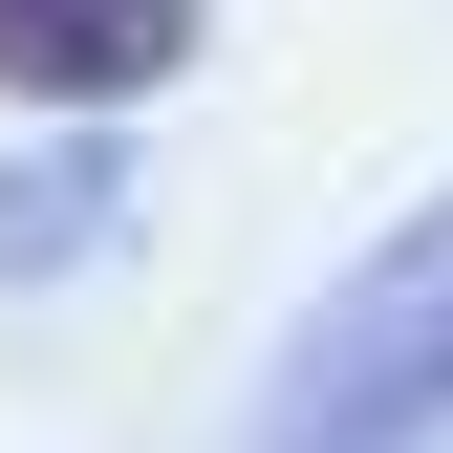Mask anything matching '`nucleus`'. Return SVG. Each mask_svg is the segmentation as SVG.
<instances>
[{"label": "nucleus", "instance_id": "f257e3e1", "mask_svg": "<svg viewBox=\"0 0 453 453\" xmlns=\"http://www.w3.org/2000/svg\"><path fill=\"white\" fill-rule=\"evenodd\" d=\"M432 432H453V195L388 259L324 280V324L259 367V432L238 453H432Z\"/></svg>", "mask_w": 453, "mask_h": 453}, {"label": "nucleus", "instance_id": "f03ea898", "mask_svg": "<svg viewBox=\"0 0 453 453\" xmlns=\"http://www.w3.org/2000/svg\"><path fill=\"white\" fill-rule=\"evenodd\" d=\"M195 65V0H0V87L22 108H151Z\"/></svg>", "mask_w": 453, "mask_h": 453}, {"label": "nucleus", "instance_id": "7ed1b4c3", "mask_svg": "<svg viewBox=\"0 0 453 453\" xmlns=\"http://www.w3.org/2000/svg\"><path fill=\"white\" fill-rule=\"evenodd\" d=\"M108 195H130V173H108V130H87V151H43V173H0V280H43L65 238H108Z\"/></svg>", "mask_w": 453, "mask_h": 453}]
</instances>
